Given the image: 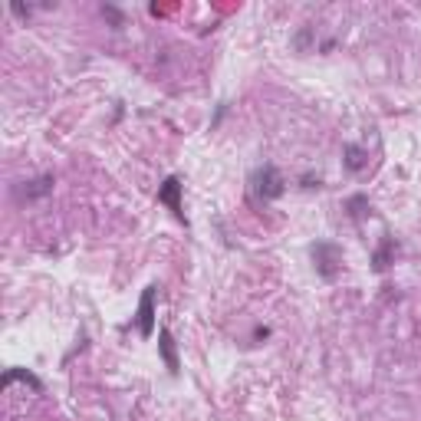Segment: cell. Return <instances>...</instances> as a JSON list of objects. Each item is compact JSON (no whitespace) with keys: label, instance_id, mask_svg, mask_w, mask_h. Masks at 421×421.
Listing matches in <instances>:
<instances>
[{"label":"cell","instance_id":"cell-1","mask_svg":"<svg viewBox=\"0 0 421 421\" xmlns=\"http://www.w3.org/2000/svg\"><path fill=\"white\" fill-rule=\"evenodd\" d=\"M283 185H286L283 175H280L273 165H263L257 175H254V191H257L263 201H277V198L283 194Z\"/></svg>","mask_w":421,"mask_h":421},{"label":"cell","instance_id":"cell-5","mask_svg":"<svg viewBox=\"0 0 421 421\" xmlns=\"http://www.w3.org/2000/svg\"><path fill=\"white\" fill-rule=\"evenodd\" d=\"M53 191V175H43V178H33L27 181L24 188H20V198H27V201H37L43 194H50Z\"/></svg>","mask_w":421,"mask_h":421},{"label":"cell","instance_id":"cell-4","mask_svg":"<svg viewBox=\"0 0 421 421\" xmlns=\"http://www.w3.org/2000/svg\"><path fill=\"white\" fill-rule=\"evenodd\" d=\"M158 201L168 204V207L175 211V218H178V221H185V211H181V181H178L175 175L165 178V185L158 188Z\"/></svg>","mask_w":421,"mask_h":421},{"label":"cell","instance_id":"cell-8","mask_svg":"<svg viewBox=\"0 0 421 421\" xmlns=\"http://www.w3.org/2000/svg\"><path fill=\"white\" fill-rule=\"evenodd\" d=\"M17 379L30 382V385H33V389H43V385H40V379H37V375H30V372H20V368H10V372H7V375H3V389H7V385H10V382H17Z\"/></svg>","mask_w":421,"mask_h":421},{"label":"cell","instance_id":"cell-3","mask_svg":"<svg viewBox=\"0 0 421 421\" xmlns=\"http://www.w3.org/2000/svg\"><path fill=\"white\" fill-rule=\"evenodd\" d=\"M138 333L149 339L155 333V286H145L142 303H138Z\"/></svg>","mask_w":421,"mask_h":421},{"label":"cell","instance_id":"cell-2","mask_svg":"<svg viewBox=\"0 0 421 421\" xmlns=\"http://www.w3.org/2000/svg\"><path fill=\"white\" fill-rule=\"evenodd\" d=\"M312 260H316V267H319L323 277H336V270H339V263H342V254H339V247H333V244H316L312 247Z\"/></svg>","mask_w":421,"mask_h":421},{"label":"cell","instance_id":"cell-6","mask_svg":"<svg viewBox=\"0 0 421 421\" xmlns=\"http://www.w3.org/2000/svg\"><path fill=\"white\" fill-rule=\"evenodd\" d=\"M158 349H162V359H165V366H168V372H178L175 342H171V333H168V329H162V333H158Z\"/></svg>","mask_w":421,"mask_h":421},{"label":"cell","instance_id":"cell-9","mask_svg":"<svg viewBox=\"0 0 421 421\" xmlns=\"http://www.w3.org/2000/svg\"><path fill=\"white\" fill-rule=\"evenodd\" d=\"M392 250H395L392 241H385V247H379V250H375V270H385V267L392 263Z\"/></svg>","mask_w":421,"mask_h":421},{"label":"cell","instance_id":"cell-7","mask_svg":"<svg viewBox=\"0 0 421 421\" xmlns=\"http://www.w3.org/2000/svg\"><path fill=\"white\" fill-rule=\"evenodd\" d=\"M342 155H346V168L349 171H362L366 168V151L359 149V145H342Z\"/></svg>","mask_w":421,"mask_h":421}]
</instances>
